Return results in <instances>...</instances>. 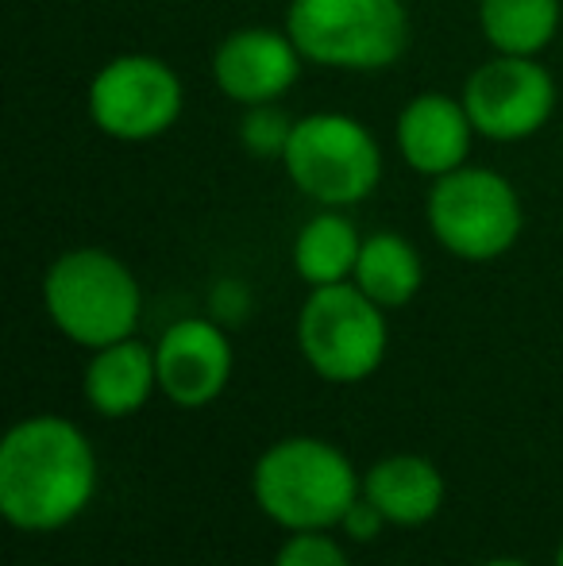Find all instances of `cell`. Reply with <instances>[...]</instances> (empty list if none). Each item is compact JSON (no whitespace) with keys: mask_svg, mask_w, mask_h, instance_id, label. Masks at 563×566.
<instances>
[{"mask_svg":"<svg viewBox=\"0 0 563 566\" xmlns=\"http://www.w3.org/2000/svg\"><path fill=\"white\" fill-rule=\"evenodd\" d=\"M251 490L259 509L285 532H329L363 493V478L340 448L293 436L259 454Z\"/></svg>","mask_w":563,"mask_h":566,"instance_id":"cell-2","label":"cell"},{"mask_svg":"<svg viewBox=\"0 0 563 566\" xmlns=\"http://www.w3.org/2000/svg\"><path fill=\"white\" fill-rule=\"evenodd\" d=\"M467 105L448 93H417L398 116V150L417 174L444 178L467 166L475 139Z\"/></svg>","mask_w":563,"mask_h":566,"instance_id":"cell-12","label":"cell"},{"mask_svg":"<svg viewBox=\"0 0 563 566\" xmlns=\"http://www.w3.org/2000/svg\"><path fill=\"white\" fill-rule=\"evenodd\" d=\"M285 31L298 51L332 70H386L409 46L402 0H290Z\"/></svg>","mask_w":563,"mask_h":566,"instance_id":"cell-4","label":"cell"},{"mask_svg":"<svg viewBox=\"0 0 563 566\" xmlns=\"http://www.w3.org/2000/svg\"><path fill=\"white\" fill-rule=\"evenodd\" d=\"M340 528H344L347 539H359V544H367V539H375L378 532L386 528V516L359 493V497H355V505L344 513V521H340Z\"/></svg>","mask_w":563,"mask_h":566,"instance_id":"cell-20","label":"cell"},{"mask_svg":"<svg viewBox=\"0 0 563 566\" xmlns=\"http://www.w3.org/2000/svg\"><path fill=\"white\" fill-rule=\"evenodd\" d=\"M305 54L290 39V31L240 28L212 54V82L228 101L251 108L285 97L301 74Z\"/></svg>","mask_w":563,"mask_h":566,"instance_id":"cell-10","label":"cell"},{"mask_svg":"<svg viewBox=\"0 0 563 566\" xmlns=\"http://www.w3.org/2000/svg\"><path fill=\"white\" fill-rule=\"evenodd\" d=\"M428 228L436 243L456 259L490 262L518 243L525 212L510 178L487 166H459L436 178L428 193Z\"/></svg>","mask_w":563,"mask_h":566,"instance_id":"cell-7","label":"cell"},{"mask_svg":"<svg viewBox=\"0 0 563 566\" xmlns=\"http://www.w3.org/2000/svg\"><path fill=\"white\" fill-rule=\"evenodd\" d=\"M282 163L293 186L324 209L367 201L383 181V150L375 135L344 113L301 116Z\"/></svg>","mask_w":563,"mask_h":566,"instance_id":"cell-5","label":"cell"},{"mask_svg":"<svg viewBox=\"0 0 563 566\" xmlns=\"http://www.w3.org/2000/svg\"><path fill=\"white\" fill-rule=\"evenodd\" d=\"M363 497L398 528H421L444 505V478L421 454H386L363 478Z\"/></svg>","mask_w":563,"mask_h":566,"instance_id":"cell-13","label":"cell"},{"mask_svg":"<svg viewBox=\"0 0 563 566\" xmlns=\"http://www.w3.org/2000/svg\"><path fill=\"white\" fill-rule=\"evenodd\" d=\"M363 251V235L347 217H340L336 209L316 212L313 220H305L293 239V270L305 285H336L352 282L355 262Z\"/></svg>","mask_w":563,"mask_h":566,"instance_id":"cell-16","label":"cell"},{"mask_svg":"<svg viewBox=\"0 0 563 566\" xmlns=\"http://www.w3.org/2000/svg\"><path fill=\"white\" fill-rule=\"evenodd\" d=\"M463 105L482 139L518 143L541 132L556 113V82L536 59L494 54L467 77Z\"/></svg>","mask_w":563,"mask_h":566,"instance_id":"cell-9","label":"cell"},{"mask_svg":"<svg viewBox=\"0 0 563 566\" xmlns=\"http://www.w3.org/2000/svg\"><path fill=\"white\" fill-rule=\"evenodd\" d=\"M482 566H529V563H521V559H490V563H482Z\"/></svg>","mask_w":563,"mask_h":566,"instance_id":"cell-22","label":"cell"},{"mask_svg":"<svg viewBox=\"0 0 563 566\" xmlns=\"http://www.w3.org/2000/svg\"><path fill=\"white\" fill-rule=\"evenodd\" d=\"M556 566H563V544L556 547Z\"/></svg>","mask_w":563,"mask_h":566,"instance_id":"cell-23","label":"cell"},{"mask_svg":"<svg viewBox=\"0 0 563 566\" xmlns=\"http://www.w3.org/2000/svg\"><path fill=\"white\" fill-rule=\"evenodd\" d=\"M251 308V297L243 285L236 282H220L217 290H212V321L217 324H236L243 321V313Z\"/></svg>","mask_w":563,"mask_h":566,"instance_id":"cell-21","label":"cell"},{"mask_svg":"<svg viewBox=\"0 0 563 566\" xmlns=\"http://www.w3.org/2000/svg\"><path fill=\"white\" fill-rule=\"evenodd\" d=\"M293 124H298V119L285 113V108H279V101H271V105H251L240 119V143L256 158H285Z\"/></svg>","mask_w":563,"mask_h":566,"instance_id":"cell-18","label":"cell"},{"mask_svg":"<svg viewBox=\"0 0 563 566\" xmlns=\"http://www.w3.org/2000/svg\"><path fill=\"white\" fill-rule=\"evenodd\" d=\"M479 28L498 54L536 59L560 31V0H479Z\"/></svg>","mask_w":563,"mask_h":566,"instance_id":"cell-17","label":"cell"},{"mask_svg":"<svg viewBox=\"0 0 563 566\" xmlns=\"http://www.w3.org/2000/svg\"><path fill=\"white\" fill-rule=\"evenodd\" d=\"M158 389L181 409H201L225 394L232 378V343L225 324L189 316L163 332L155 347Z\"/></svg>","mask_w":563,"mask_h":566,"instance_id":"cell-11","label":"cell"},{"mask_svg":"<svg viewBox=\"0 0 563 566\" xmlns=\"http://www.w3.org/2000/svg\"><path fill=\"white\" fill-rule=\"evenodd\" d=\"M274 566H352L329 532H293L279 547Z\"/></svg>","mask_w":563,"mask_h":566,"instance_id":"cell-19","label":"cell"},{"mask_svg":"<svg viewBox=\"0 0 563 566\" xmlns=\"http://www.w3.org/2000/svg\"><path fill=\"white\" fill-rule=\"evenodd\" d=\"M158 386V363L155 350L136 336L116 339L108 347H97L85 366V401L101 417H132L147 405V397Z\"/></svg>","mask_w":563,"mask_h":566,"instance_id":"cell-14","label":"cell"},{"mask_svg":"<svg viewBox=\"0 0 563 566\" xmlns=\"http://www.w3.org/2000/svg\"><path fill=\"white\" fill-rule=\"evenodd\" d=\"M97 493V454L77 424L31 417L0 443V513L20 532H54Z\"/></svg>","mask_w":563,"mask_h":566,"instance_id":"cell-1","label":"cell"},{"mask_svg":"<svg viewBox=\"0 0 563 566\" xmlns=\"http://www.w3.org/2000/svg\"><path fill=\"white\" fill-rule=\"evenodd\" d=\"M386 308L375 305L355 282L316 285L298 313L301 358L324 381L352 386L383 366L386 358Z\"/></svg>","mask_w":563,"mask_h":566,"instance_id":"cell-6","label":"cell"},{"mask_svg":"<svg viewBox=\"0 0 563 566\" xmlns=\"http://www.w3.org/2000/svg\"><path fill=\"white\" fill-rule=\"evenodd\" d=\"M43 305L62 336L97 350L136 332L143 297L136 274L116 254L77 247L51 262L43 277Z\"/></svg>","mask_w":563,"mask_h":566,"instance_id":"cell-3","label":"cell"},{"mask_svg":"<svg viewBox=\"0 0 563 566\" xmlns=\"http://www.w3.org/2000/svg\"><path fill=\"white\" fill-rule=\"evenodd\" d=\"M352 282L367 293L375 305L402 308L421 293L425 285V262L409 239L398 231H375L363 239L359 262H355Z\"/></svg>","mask_w":563,"mask_h":566,"instance_id":"cell-15","label":"cell"},{"mask_svg":"<svg viewBox=\"0 0 563 566\" xmlns=\"http://www.w3.org/2000/svg\"><path fill=\"white\" fill-rule=\"evenodd\" d=\"M181 82L155 54H121L105 62L90 85V119L121 143L166 135L181 116Z\"/></svg>","mask_w":563,"mask_h":566,"instance_id":"cell-8","label":"cell"}]
</instances>
